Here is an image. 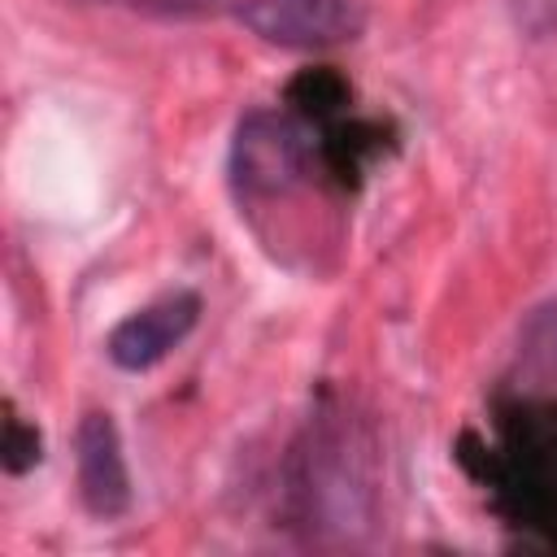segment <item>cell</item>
<instances>
[{
  "label": "cell",
  "instance_id": "obj_1",
  "mask_svg": "<svg viewBox=\"0 0 557 557\" xmlns=\"http://www.w3.org/2000/svg\"><path fill=\"white\" fill-rule=\"evenodd\" d=\"M309 165L313 139L305 122L274 109H252L248 117H239L231 139V187L239 200L287 196L309 178Z\"/></svg>",
  "mask_w": 557,
  "mask_h": 557
},
{
  "label": "cell",
  "instance_id": "obj_2",
  "mask_svg": "<svg viewBox=\"0 0 557 557\" xmlns=\"http://www.w3.org/2000/svg\"><path fill=\"white\" fill-rule=\"evenodd\" d=\"M235 17L274 48H335L366 30L361 0H235Z\"/></svg>",
  "mask_w": 557,
  "mask_h": 557
},
{
  "label": "cell",
  "instance_id": "obj_3",
  "mask_svg": "<svg viewBox=\"0 0 557 557\" xmlns=\"http://www.w3.org/2000/svg\"><path fill=\"white\" fill-rule=\"evenodd\" d=\"M200 296L178 287V292H165L161 300L126 313L109 339H104V357L126 370V374H139V370H152L157 361H165L200 322Z\"/></svg>",
  "mask_w": 557,
  "mask_h": 557
},
{
  "label": "cell",
  "instance_id": "obj_4",
  "mask_svg": "<svg viewBox=\"0 0 557 557\" xmlns=\"http://www.w3.org/2000/svg\"><path fill=\"white\" fill-rule=\"evenodd\" d=\"M74 474L78 496L91 518H122L131 509V470L113 413L87 409L74 431Z\"/></svg>",
  "mask_w": 557,
  "mask_h": 557
},
{
  "label": "cell",
  "instance_id": "obj_5",
  "mask_svg": "<svg viewBox=\"0 0 557 557\" xmlns=\"http://www.w3.org/2000/svg\"><path fill=\"white\" fill-rule=\"evenodd\" d=\"M518 379L522 387H557V296L535 305L518 326Z\"/></svg>",
  "mask_w": 557,
  "mask_h": 557
},
{
  "label": "cell",
  "instance_id": "obj_6",
  "mask_svg": "<svg viewBox=\"0 0 557 557\" xmlns=\"http://www.w3.org/2000/svg\"><path fill=\"white\" fill-rule=\"evenodd\" d=\"M0 453H4V470H9V474H26L30 466H39V457H44V440H39V431H35L26 418H17V413L9 409Z\"/></svg>",
  "mask_w": 557,
  "mask_h": 557
},
{
  "label": "cell",
  "instance_id": "obj_7",
  "mask_svg": "<svg viewBox=\"0 0 557 557\" xmlns=\"http://www.w3.org/2000/svg\"><path fill=\"white\" fill-rule=\"evenodd\" d=\"M231 0H139L144 13H157V17H209L218 9H226Z\"/></svg>",
  "mask_w": 557,
  "mask_h": 557
}]
</instances>
